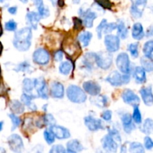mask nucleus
<instances>
[{"label": "nucleus", "mask_w": 153, "mask_h": 153, "mask_svg": "<svg viewBox=\"0 0 153 153\" xmlns=\"http://www.w3.org/2000/svg\"><path fill=\"white\" fill-rule=\"evenodd\" d=\"M32 39V28L25 27L15 32L13 39V45L16 50L26 52L30 49Z\"/></svg>", "instance_id": "f257e3e1"}, {"label": "nucleus", "mask_w": 153, "mask_h": 153, "mask_svg": "<svg viewBox=\"0 0 153 153\" xmlns=\"http://www.w3.org/2000/svg\"><path fill=\"white\" fill-rule=\"evenodd\" d=\"M87 93L85 92L83 88L77 86L76 85H69L67 88L66 94L70 102L76 104H82L86 102Z\"/></svg>", "instance_id": "f03ea898"}, {"label": "nucleus", "mask_w": 153, "mask_h": 153, "mask_svg": "<svg viewBox=\"0 0 153 153\" xmlns=\"http://www.w3.org/2000/svg\"><path fill=\"white\" fill-rule=\"evenodd\" d=\"M130 80H131L130 73L123 74L117 70L111 72L105 79L106 82L113 87H120L122 86L123 85H127L129 83Z\"/></svg>", "instance_id": "7ed1b4c3"}, {"label": "nucleus", "mask_w": 153, "mask_h": 153, "mask_svg": "<svg viewBox=\"0 0 153 153\" xmlns=\"http://www.w3.org/2000/svg\"><path fill=\"white\" fill-rule=\"evenodd\" d=\"M95 63L97 67L103 70L110 68L113 64V57L109 52H95Z\"/></svg>", "instance_id": "20e7f679"}, {"label": "nucleus", "mask_w": 153, "mask_h": 153, "mask_svg": "<svg viewBox=\"0 0 153 153\" xmlns=\"http://www.w3.org/2000/svg\"><path fill=\"white\" fill-rule=\"evenodd\" d=\"M116 65L120 73L123 74L131 73V62L129 56L126 52H120L117 56Z\"/></svg>", "instance_id": "39448f33"}, {"label": "nucleus", "mask_w": 153, "mask_h": 153, "mask_svg": "<svg viewBox=\"0 0 153 153\" xmlns=\"http://www.w3.org/2000/svg\"><path fill=\"white\" fill-rule=\"evenodd\" d=\"M51 59L49 52L44 48H38L32 55V60L34 64L40 66L47 65Z\"/></svg>", "instance_id": "423d86ee"}, {"label": "nucleus", "mask_w": 153, "mask_h": 153, "mask_svg": "<svg viewBox=\"0 0 153 153\" xmlns=\"http://www.w3.org/2000/svg\"><path fill=\"white\" fill-rule=\"evenodd\" d=\"M106 50L111 53L117 52L120 48V37L115 34H105L104 40Z\"/></svg>", "instance_id": "0eeeda50"}, {"label": "nucleus", "mask_w": 153, "mask_h": 153, "mask_svg": "<svg viewBox=\"0 0 153 153\" xmlns=\"http://www.w3.org/2000/svg\"><path fill=\"white\" fill-rule=\"evenodd\" d=\"M34 89L36 90L37 96L43 100H46L49 98V89L46 80L43 77L37 78L34 79Z\"/></svg>", "instance_id": "6e6552de"}, {"label": "nucleus", "mask_w": 153, "mask_h": 153, "mask_svg": "<svg viewBox=\"0 0 153 153\" xmlns=\"http://www.w3.org/2000/svg\"><path fill=\"white\" fill-rule=\"evenodd\" d=\"M79 14L82 17L83 25L86 28H91L94 26V22L97 18V13L91 9H85L81 7L79 10Z\"/></svg>", "instance_id": "1a4fd4ad"}, {"label": "nucleus", "mask_w": 153, "mask_h": 153, "mask_svg": "<svg viewBox=\"0 0 153 153\" xmlns=\"http://www.w3.org/2000/svg\"><path fill=\"white\" fill-rule=\"evenodd\" d=\"M130 13L134 19H140L143 16V11L147 4V0H131Z\"/></svg>", "instance_id": "9d476101"}, {"label": "nucleus", "mask_w": 153, "mask_h": 153, "mask_svg": "<svg viewBox=\"0 0 153 153\" xmlns=\"http://www.w3.org/2000/svg\"><path fill=\"white\" fill-rule=\"evenodd\" d=\"M7 144L10 150L15 153H20L24 150L23 140L17 134H12L7 137Z\"/></svg>", "instance_id": "9b49d317"}, {"label": "nucleus", "mask_w": 153, "mask_h": 153, "mask_svg": "<svg viewBox=\"0 0 153 153\" xmlns=\"http://www.w3.org/2000/svg\"><path fill=\"white\" fill-rule=\"evenodd\" d=\"M122 100L126 104L129 105L133 108L139 106L140 102V99L135 93L131 89L126 88L122 93Z\"/></svg>", "instance_id": "f8f14e48"}, {"label": "nucleus", "mask_w": 153, "mask_h": 153, "mask_svg": "<svg viewBox=\"0 0 153 153\" xmlns=\"http://www.w3.org/2000/svg\"><path fill=\"white\" fill-rule=\"evenodd\" d=\"M85 125L91 131H97L105 128L104 123L101 119L95 118L92 116H87L84 119Z\"/></svg>", "instance_id": "ddd939ff"}, {"label": "nucleus", "mask_w": 153, "mask_h": 153, "mask_svg": "<svg viewBox=\"0 0 153 153\" xmlns=\"http://www.w3.org/2000/svg\"><path fill=\"white\" fill-rule=\"evenodd\" d=\"M103 149L107 152H117L119 147V143L116 141L109 134H106L101 140Z\"/></svg>", "instance_id": "4468645a"}, {"label": "nucleus", "mask_w": 153, "mask_h": 153, "mask_svg": "<svg viewBox=\"0 0 153 153\" xmlns=\"http://www.w3.org/2000/svg\"><path fill=\"white\" fill-rule=\"evenodd\" d=\"M127 148L129 152L134 153H143L145 152V147L140 142H126L123 145H122L120 149V152L122 153L127 152Z\"/></svg>", "instance_id": "2eb2a0df"}, {"label": "nucleus", "mask_w": 153, "mask_h": 153, "mask_svg": "<svg viewBox=\"0 0 153 153\" xmlns=\"http://www.w3.org/2000/svg\"><path fill=\"white\" fill-rule=\"evenodd\" d=\"M65 94V89L62 83L57 81H54L51 83L49 94L52 98L63 99Z\"/></svg>", "instance_id": "dca6fc26"}, {"label": "nucleus", "mask_w": 153, "mask_h": 153, "mask_svg": "<svg viewBox=\"0 0 153 153\" xmlns=\"http://www.w3.org/2000/svg\"><path fill=\"white\" fill-rule=\"evenodd\" d=\"M82 88L85 92L91 97L100 95L102 91L101 86L94 81H86L82 84Z\"/></svg>", "instance_id": "f3484780"}, {"label": "nucleus", "mask_w": 153, "mask_h": 153, "mask_svg": "<svg viewBox=\"0 0 153 153\" xmlns=\"http://www.w3.org/2000/svg\"><path fill=\"white\" fill-rule=\"evenodd\" d=\"M121 121L124 131L127 134H130L136 129V123L133 120L132 115L129 113H124L121 116Z\"/></svg>", "instance_id": "a211bd4d"}, {"label": "nucleus", "mask_w": 153, "mask_h": 153, "mask_svg": "<svg viewBox=\"0 0 153 153\" xmlns=\"http://www.w3.org/2000/svg\"><path fill=\"white\" fill-rule=\"evenodd\" d=\"M49 129L53 132L55 137L58 140H65L71 137V133L70 130L62 126H58L55 124L52 126H49Z\"/></svg>", "instance_id": "6ab92c4d"}, {"label": "nucleus", "mask_w": 153, "mask_h": 153, "mask_svg": "<svg viewBox=\"0 0 153 153\" xmlns=\"http://www.w3.org/2000/svg\"><path fill=\"white\" fill-rule=\"evenodd\" d=\"M140 94L145 105H153V91L151 86L143 87L140 90Z\"/></svg>", "instance_id": "aec40b11"}, {"label": "nucleus", "mask_w": 153, "mask_h": 153, "mask_svg": "<svg viewBox=\"0 0 153 153\" xmlns=\"http://www.w3.org/2000/svg\"><path fill=\"white\" fill-rule=\"evenodd\" d=\"M37 97H38V96L34 95L33 94H28V93L24 92L21 96L20 100L22 102V103L28 108L29 110H31V111H36L37 110V107L33 102V100L37 98Z\"/></svg>", "instance_id": "412c9836"}, {"label": "nucleus", "mask_w": 153, "mask_h": 153, "mask_svg": "<svg viewBox=\"0 0 153 153\" xmlns=\"http://www.w3.org/2000/svg\"><path fill=\"white\" fill-rule=\"evenodd\" d=\"M41 17L39 15L38 12L28 11L26 14V21L28 26L31 27L32 29L36 30L38 26V24Z\"/></svg>", "instance_id": "4be33fe9"}, {"label": "nucleus", "mask_w": 153, "mask_h": 153, "mask_svg": "<svg viewBox=\"0 0 153 153\" xmlns=\"http://www.w3.org/2000/svg\"><path fill=\"white\" fill-rule=\"evenodd\" d=\"M133 77L137 84H143L146 82V71L141 67H135L133 71Z\"/></svg>", "instance_id": "5701e85b"}, {"label": "nucleus", "mask_w": 153, "mask_h": 153, "mask_svg": "<svg viewBox=\"0 0 153 153\" xmlns=\"http://www.w3.org/2000/svg\"><path fill=\"white\" fill-rule=\"evenodd\" d=\"M131 36L136 40H141L145 37L143 26L140 22H135L131 29Z\"/></svg>", "instance_id": "b1692460"}, {"label": "nucleus", "mask_w": 153, "mask_h": 153, "mask_svg": "<svg viewBox=\"0 0 153 153\" xmlns=\"http://www.w3.org/2000/svg\"><path fill=\"white\" fill-rule=\"evenodd\" d=\"M55 124H56V120L55 119L53 115L51 114H46L45 115H43V117H41V119L36 122V125L40 128L43 127L44 126H52Z\"/></svg>", "instance_id": "393cba45"}, {"label": "nucleus", "mask_w": 153, "mask_h": 153, "mask_svg": "<svg viewBox=\"0 0 153 153\" xmlns=\"http://www.w3.org/2000/svg\"><path fill=\"white\" fill-rule=\"evenodd\" d=\"M67 150L68 152H79L84 150V146L79 140L73 139L67 143Z\"/></svg>", "instance_id": "a878e982"}, {"label": "nucleus", "mask_w": 153, "mask_h": 153, "mask_svg": "<svg viewBox=\"0 0 153 153\" xmlns=\"http://www.w3.org/2000/svg\"><path fill=\"white\" fill-rule=\"evenodd\" d=\"M25 105L22 101H18L16 100H13L9 102V108L12 113L16 114H21L25 111Z\"/></svg>", "instance_id": "bb28decb"}, {"label": "nucleus", "mask_w": 153, "mask_h": 153, "mask_svg": "<svg viewBox=\"0 0 153 153\" xmlns=\"http://www.w3.org/2000/svg\"><path fill=\"white\" fill-rule=\"evenodd\" d=\"M140 130L141 132H143L146 135H149V134H152L153 120L151 118H146L140 126Z\"/></svg>", "instance_id": "cd10ccee"}, {"label": "nucleus", "mask_w": 153, "mask_h": 153, "mask_svg": "<svg viewBox=\"0 0 153 153\" xmlns=\"http://www.w3.org/2000/svg\"><path fill=\"white\" fill-rule=\"evenodd\" d=\"M92 37V33L88 31H84L79 34V37H78V40H79V41L80 42L83 47H87V46H89Z\"/></svg>", "instance_id": "c85d7f7f"}, {"label": "nucleus", "mask_w": 153, "mask_h": 153, "mask_svg": "<svg viewBox=\"0 0 153 153\" xmlns=\"http://www.w3.org/2000/svg\"><path fill=\"white\" fill-rule=\"evenodd\" d=\"M117 31V35L122 40H125L126 38H127V37L128 35V28H127L125 22L122 20H119V22H118Z\"/></svg>", "instance_id": "c756f323"}, {"label": "nucleus", "mask_w": 153, "mask_h": 153, "mask_svg": "<svg viewBox=\"0 0 153 153\" xmlns=\"http://www.w3.org/2000/svg\"><path fill=\"white\" fill-rule=\"evenodd\" d=\"M13 70L16 72H22V73H31L33 72V67L28 61H23L19 64H16L13 68Z\"/></svg>", "instance_id": "7c9ffc66"}, {"label": "nucleus", "mask_w": 153, "mask_h": 153, "mask_svg": "<svg viewBox=\"0 0 153 153\" xmlns=\"http://www.w3.org/2000/svg\"><path fill=\"white\" fill-rule=\"evenodd\" d=\"M144 56L153 61V40H149L144 43L143 47Z\"/></svg>", "instance_id": "2f4dec72"}, {"label": "nucleus", "mask_w": 153, "mask_h": 153, "mask_svg": "<svg viewBox=\"0 0 153 153\" xmlns=\"http://www.w3.org/2000/svg\"><path fill=\"white\" fill-rule=\"evenodd\" d=\"M59 73L63 76H68L73 70V64L70 61H64L59 65Z\"/></svg>", "instance_id": "473e14b6"}, {"label": "nucleus", "mask_w": 153, "mask_h": 153, "mask_svg": "<svg viewBox=\"0 0 153 153\" xmlns=\"http://www.w3.org/2000/svg\"><path fill=\"white\" fill-rule=\"evenodd\" d=\"M95 100H92V102L99 108H105L108 105V98L105 95L96 96Z\"/></svg>", "instance_id": "72a5a7b5"}, {"label": "nucleus", "mask_w": 153, "mask_h": 153, "mask_svg": "<svg viewBox=\"0 0 153 153\" xmlns=\"http://www.w3.org/2000/svg\"><path fill=\"white\" fill-rule=\"evenodd\" d=\"M140 61L141 67L147 73H151L153 71V61L152 59H149V58H146V56H143L140 58Z\"/></svg>", "instance_id": "f704fd0d"}, {"label": "nucleus", "mask_w": 153, "mask_h": 153, "mask_svg": "<svg viewBox=\"0 0 153 153\" xmlns=\"http://www.w3.org/2000/svg\"><path fill=\"white\" fill-rule=\"evenodd\" d=\"M34 89V80L31 79L25 78L22 81V90L25 93L28 94H32L33 90Z\"/></svg>", "instance_id": "c9c22d12"}, {"label": "nucleus", "mask_w": 153, "mask_h": 153, "mask_svg": "<svg viewBox=\"0 0 153 153\" xmlns=\"http://www.w3.org/2000/svg\"><path fill=\"white\" fill-rule=\"evenodd\" d=\"M9 118H10V121H11V131H14L16 128L20 126L21 124V119L16 114H8Z\"/></svg>", "instance_id": "e433bc0d"}, {"label": "nucleus", "mask_w": 153, "mask_h": 153, "mask_svg": "<svg viewBox=\"0 0 153 153\" xmlns=\"http://www.w3.org/2000/svg\"><path fill=\"white\" fill-rule=\"evenodd\" d=\"M139 44L138 43H131L128 45V50L129 52L130 55L133 58H137L139 55V51H138Z\"/></svg>", "instance_id": "4c0bfd02"}, {"label": "nucleus", "mask_w": 153, "mask_h": 153, "mask_svg": "<svg viewBox=\"0 0 153 153\" xmlns=\"http://www.w3.org/2000/svg\"><path fill=\"white\" fill-rule=\"evenodd\" d=\"M43 137H44L45 140H46V143H48L49 145L52 144L54 143L55 140V134H53L52 131L50 129H46L44 131H43Z\"/></svg>", "instance_id": "58836bf2"}, {"label": "nucleus", "mask_w": 153, "mask_h": 153, "mask_svg": "<svg viewBox=\"0 0 153 153\" xmlns=\"http://www.w3.org/2000/svg\"><path fill=\"white\" fill-rule=\"evenodd\" d=\"M132 118L134 122L137 125H140L142 123V114L138 106H136V107L134 108Z\"/></svg>", "instance_id": "ea45409f"}, {"label": "nucleus", "mask_w": 153, "mask_h": 153, "mask_svg": "<svg viewBox=\"0 0 153 153\" xmlns=\"http://www.w3.org/2000/svg\"><path fill=\"white\" fill-rule=\"evenodd\" d=\"M107 23H108L107 19H102V21L100 22V23L99 24L98 26H97L96 31H97V37H98L99 39H102V37L103 31H104L105 27V25H107Z\"/></svg>", "instance_id": "a19ab883"}, {"label": "nucleus", "mask_w": 153, "mask_h": 153, "mask_svg": "<svg viewBox=\"0 0 153 153\" xmlns=\"http://www.w3.org/2000/svg\"><path fill=\"white\" fill-rule=\"evenodd\" d=\"M108 134H110L117 143H121V142H122V137H121L120 136V131H118L117 128H108Z\"/></svg>", "instance_id": "79ce46f5"}, {"label": "nucleus", "mask_w": 153, "mask_h": 153, "mask_svg": "<svg viewBox=\"0 0 153 153\" xmlns=\"http://www.w3.org/2000/svg\"><path fill=\"white\" fill-rule=\"evenodd\" d=\"M4 29L7 31H15L17 29V22L13 19H10L4 23Z\"/></svg>", "instance_id": "37998d69"}, {"label": "nucleus", "mask_w": 153, "mask_h": 153, "mask_svg": "<svg viewBox=\"0 0 153 153\" xmlns=\"http://www.w3.org/2000/svg\"><path fill=\"white\" fill-rule=\"evenodd\" d=\"M38 10V13L40 16L41 19H45V18L48 17L50 15V11H49V8L43 4V5L40 6V7H37Z\"/></svg>", "instance_id": "c03bdc74"}, {"label": "nucleus", "mask_w": 153, "mask_h": 153, "mask_svg": "<svg viewBox=\"0 0 153 153\" xmlns=\"http://www.w3.org/2000/svg\"><path fill=\"white\" fill-rule=\"evenodd\" d=\"M117 23H116V22H108L107 25H106L105 27L103 34H111L113 31L117 30Z\"/></svg>", "instance_id": "a18cd8bd"}, {"label": "nucleus", "mask_w": 153, "mask_h": 153, "mask_svg": "<svg viewBox=\"0 0 153 153\" xmlns=\"http://www.w3.org/2000/svg\"><path fill=\"white\" fill-rule=\"evenodd\" d=\"M67 152V149L64 147V146L61 144L54 145L51 147L49 152L50 153H65Z\"/></svg>", "instance_id": "49530a36"}, {"label": "nucleus", "mask_w": 153, "mask_h": 153, "mask_svg": "<svg viewBox=\"0 0 153 153\" xmlns=\"http://www.w3.org/2000/svg\"><path fill=\"white\" fill-rule=\"evenodd\" d=\"M143 143H144L145 149L147 150H151L153 149V140L149 135H146L143 139Z\"/></svg>", "instance_id": "de8ad7c7"}, {"label": "nucleus", "mask_w": 153, "mask_h": 153, "mask_svg": "<svg viewBox=\"0 0 153 153\" xmlns=\"http://www.w3.org/2000/svg\"><path fill=\"white\" fill-rule=\"evenodd\" d=\"M101 118L106 122H110L112 119V111L111 110H105L101 114Z\"/></svg>", "instance_id": "09e8293b"}, {"label": "nucleus", "mask_w": 153, "mask_h": 153, "mask_svg": "<svg viewBox=\"0 0 153 153\" xmlns=\"http://www.w3.org/2000/svg\"><path fill=\"white\" fill-rule=\"evenodd\" d=\"M63 58H64V52L61 50L56 51L54 54V59L55 61H58V62H61L62 61Z\"/></svg>", "instance_id": "8fccbe9b"}, {"label": "nucleus", "mask_w": 153, "mask_h": 153, "mask_svg": "<svg viewBox=\"0 0 153 153\" xmlns=\"http://www.w3.org/2000/svg\"><path fill=\"white\" fill-rule=\"evenodd\" d=\"M74 20V28L75 29H79L83 24V21L81 20L79 18H73Z\"/></svg>", "instance_id": "3c124183"}, {"label": "nucleus", "mask_w": 153, "mask_h": 153, "mask_svg": "<svg viewBox=\"0 0 153 153\" xmlns=\"http://www.w3.org/2000/svg\"><path fill=\"white\" fill-rule=\"evenodd\" d=\"M17 7L16 6H12V7H10L7 8V11H8L9 13L12 15H15L17 12Z\"/></svg>", "instance_id": "603ef678"}, {"label": "nucleus", "mask_w": 153, "mask_h": 153, "mask_svg": "<svg viewBox=\"0 0 153 153\" xmlns=\"http://www.w3.org/2000/svg\"><path fill=\"white\" fill-rule=\"evenodd\" d=\"M33 2H34V5L37 7H40V6L43 5V0H32Z\"/></svg>", "instance_id": "864d4df0"}, {"label": "nucleus", "mask_w": 153, "mask_h": 153, "mask_svg": "<svg viewBox=\"0 0 153 153\" xmlns=\"http://www.w3.org/2000/svg\"><path fill=\"white\" fill-rule=\"evenodd\" d=\"M146 36L147 37H152L153 36V26L149 27L147 30V32H146Z\"/></svg>", "instance_id": "5fc2aeb1"}, {"label": "nucleus", "mask_w": 153, "mask_h": 153, "mask_svg": "<svg viewBox=\"0 0 153 153\" xmlns=\"http://www.w3.org/2000/svg\"><path fill=\"white\" fill-rule=\"evenodd\" d=\"M49 1H50L51 2H52V5L55 6V5H56V4H57V3H58V0H49Z\"/></svg>", "instance_id": "6e6d98bb"}, {"label": "nucleus", "mask_w": 153, "mask_h": 153, "mask_svg": "<svg viewBox=\"0 0 153 153\" xmlns=\"http://www.w3.org/2000/svg\"><path fill=\"white\" fill-rule=\"evenodd\" d=\"M72 1H73V2L74 3V4H79V3H80L81 0H72Z\"/></svg>", "instance_id": "4d7b16f0"}, {"label": "nucleus", "mask_w": 153, "mask_h": 153, "mask_svg": "<svg viewBox=\"0 0 153 153\" xmlns=\"http://www.w3.org/2000/svg\"><path fill=\"white\" fill-rule=\"evenodd\" d=\"M3 125H4V122H3V121H1V122H0V126H1V128H0V131H2Z\"/></svg>", "instance_id": "13d9d810"}, {"label": "nucleus", "mask_w": 153, "mask_h": 153, "mask_svg": "<svg viewBox=\"0 0 153 153\" xmlns=\"http://www.w3.org/2000/svg\"><path fill=\"white\" fill-rule=\"evenodd\" d=\"M19 1H21V2L24 3V4H25V3H27L28 1V0H19Z\"/></svg>", "instance_id": "bf43d9fd"}, {"label": "nucleus", "mask_w": 153, "mask_h": 153, "mask_svg": "<svg viewBox=\"0 0 153 153\" xmlns=\"http://www.w3.org/2000/svg\"><path fill=\"white\" fill-rule=\"evenodd\" d=\"M47 106H48V105H45V106H44V107L43 108V110H44V111H45V112L46 111V108L47 107Z\"/></svg>", "instance_id": "052dcab7"}, {"label": "nucleus", "mask_w": 153, "mask_h": 153, "mask_svg": "<svg viewBox=\"0 0 153 153\" xmlns=\"http://www.w3.org/2000/svg\"><path fill=\"white\" fill-rule=\"evenodd\" d=\"M4 1H5V0H0V1H1V3H3V2H4Z\"/></svg>", "instance_id": "680f3d73"}]
</instances>
